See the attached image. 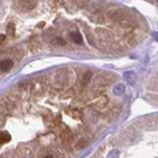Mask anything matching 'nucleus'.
Segmentation results:
<instances>
[{"label":"nucleus","mask_w":158,"mask_h":158,"mask_svg":"<svg viewBox=\"0 0 158 158\" xmlns=\"http://www.w3.org/2000/svg\"><path fill=\"white\" fill-rule=\"evenodd\" d=\"M13 67V61L11 59H4L0 62V70L2 72H8Z\"/></svg>","instance_id":"f257e3e1"},{"label":"nucleus","mask_w":158,"mask_h":158,"mask_svg":"<svg viewBox=\"0 0 158 158\" xmlns=\"http://www.w3.org/2000/svg\"><path fill=\"white\" fill-rule=\"evenodd\" d=\"M70 38H71L72 40H73L74 43H78V45H80V43H82L83 41V39H82V36H81L80 34H79L78 32H72L70 33Z\"/></svg>","instance_id":"f03ea898"},{"label":"nucleus","mask_w":158,"mask_h":158,"mask_svg":"<svg viewBox=\"0 0 158 158\" xmlns=\"http://www.w3.org/2000/svg\"><path fill=\"white\" fill-rule=\"evenodd\" d=\"M10 134L6 132H0V144H3V143H6L10 140Z\"/></svg>","instance_id":"7ed1b4c3"},{"label":"nucleus","mask_w":158,"mask_h":158,"mask_svg":"<svg viewBox=\"0 0 158 158\" xmlns=\"http://www.w3.org/2000/svg\"><path fill=\"white\" fill-rule=\"evenodd\" d=\"M91 77H92V73H91V72H86V73L84 74V76H83L82 80H81V84L87 85L89 81H90Z\"/></svg>","instance_id":"20e7f679"},{"label":"nucleus","mask_w":158,"mask_h":158,"mask_svg":"<svg viewBox=\"0 0 158 158\" xmlns=\"http://www.w3.org/2000/svg\"><path fill=\"white\" fill-rule=\"evenodd\" d=\"M7 31H8V34H10V35H12V36H14V34H15V26H14L13 23H10V24L8 25Z\"/></svg>","instance_id":"39448f33"},{"label":"nucleus","mask_w":158,"mask_h":158,"mask_svg":"<svg viewBox=\"0 0 158 158\" xmlns=\"http://www.w3.org/2000/svg\"><path fill=\"white\" fill-rule=\"evenodd\" d=\"M53 43L57 45H65V41L62 40L61 38H57V39L53 40Z\"/></svg>","instance_id":"423d86ee"},{"label":"nucleus","mask_w":158,"mask_h":158,"mask_svg":"<svg viewBox=\"0 0 158 158\" xmlns=\"http://www.w3.org/2000/svg\"><path fill=\"white\" fill-rule=\"evenodd\" d=\"M5 40H6V36H5V35H0V43H3Z\"/></svg>","instance_id":"0eeeda50"},{"label":"nucleus","mask_w":158,"mask_h":158,"mask_svg":"<svg viewBox=\"0 0 158 158\" xmlns=\"http://www.w3.org/2000/svg\"><path fill=\"white\" fill-rule=\"evenodd\" d=\"M43 26H45V23H40V25H39V27H43Z\"/></svg>","instance_id":"6e6552de"},{"label":"nucleus","mask_w":158,"mask_h":158,"mask_svg":"<svg viewBox=\"0 0 158 158\" xmlns=\"http://www.w3.org/2000/svg\"><path fill=\"white\" fill-rule=\"evenodd\" d=\"M45 158H53V156H51V155H47V156H45Z\"/></svg>","instance_id":"1a4fd4ad"}]
</instances>
